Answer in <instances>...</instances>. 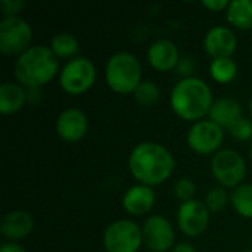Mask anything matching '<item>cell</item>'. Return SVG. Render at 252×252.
Here are the masks:
<instances>
[{
  "instance_id": "1f68e13d",
  "label": "cell",
  "mask_w": 252,
  "mask_h": 252,
  "mask_svg": "<svg viewBox=\"0 0 252 252\" xmlns=\"http://www.w3.org/2000/svg\"><path fill=\"white\" fill-rule=\"evenodd\" d=\"M171 252H198L196 248L188 242H180V244H176L174 248L171 250Z\"/></svg>"
},
{
  "instance_id": "f546056e",
  "label": "cell",
  "mask_w": 252,
  "mask_h": 252,
  "mask_svg": "<svg viewBox=\"0 0 252 252\" xmlns=\"http://www.w3.org/2000/svg\"><path fill=\"white\" fill-rule=\"evenodd\" d=\"M0 252H27L19 244L16 242H4L1 244Z\"/></svg>"
},
{
  "instance_id": "ffe728a7",
  "label": "cell",
  "mask_w": 252,
  "mask_h": 252,
  "mask_svg": "<svg viewBox=\"0 0 252 252\" xmlns=\"http://www.w3.org/2000/svg\"><path fill=\"white\" fill-rule=\"evenodd\" d=\"M210 74L213 80L220 84L232 83L238 74V65L232 58H219L213 59L210 63Z\"/></svg>"
},
{
  "instance_id": "cb8c5ba5",
  "label": "cell",
  "mask_w": 252,
  "mask_h": 252,
  "mask_svg": "<svg viewBox=\"0 0 252 252\" xmlns=\"http://www.w3.org/2000/svg\"><path fill=\"white\" fill-rule=\"evenodd\" d=\"M229 202H230V195L221 186L210 189L207 196H205V205H207L208 211L213 213V214L220 213L221 210H224Z\"/></svg>"
},
{
  "instance_id": "3957f363",
  "label": "cell",
  "mask_w": 252,
  "mask_h": 252,
  "mask_svg": "<svg viewBox=\"0 0 252 252\" xmlns=\"http://www.w3.org/2000/svg\"><path fill=\"white\" fill-rule=\"evenodd\" d=\"M15 78L25 89H41L59 72V59L46 46H31L15 62Z\"/></svg>"
},
{
  "instance_id": "5bb4252c",
  "label": "cell",
  "mask_w": 252,
  "mask_h": 252,
  "mask_svg": "<svg viewBox=\"0 0 252 252\" xmlns=\"http://www.w3.org/2000/svg\"><path fill=\"white\" fill-rule=\"evenodd\" d=\"M180 58L182 56L179 53L177 46L168 38L155 40L148 49V61L151 66L159 72L176 69Z\"/></svg>"
},
{
  "instance_id": "484cf974",
  "label": "cell",
  "mask_w": 252,
  "mask_h": 252,
  "mask_svg": "<svg viewBox=\"0 0 252 252\" xmlns=\"http://www.w3.org/2000/svg\"><path fill=\"white\" fill-rule=\"evenodd\" d=\"M195 193H196V186H195L193 180H190L188 177L177 180V183L174 185V195L182 202H188V201L195 199L193 198Z\"/></svg>"
},
{
  "instance_id": "e0dca14e",
  "label": "cell",
  "mask_w": 252,
  "mask_h": 252,
  "mask_svg": "<svg viewBox=\"0 0 252 252\" xmlns=\"http://www.w3.org/2000/svg\"><path fill=\"white\" fill-rule=\"evenodd\" d=\"M210 120L220 126L223 130L230 128L239 118H242V106L233 97H221L214 100L210 114Z\"/></svg>"
},
{
  "instance_id": "5b68a950",
  "label": "cell",
  "mask_w": 252,
  "mask_h": 252,
  "mask_svg": "<svg viewBox=\"0 0 252 252\" xmlns=\"http://www.w3.org/2000/svg\"><path fill=\"white\" fill-rule=\"evenodd\" d=\"M211 173L224 189H236L247 176V162L235 149H220L211 159Z\"/></svg>"
},
{
  "instance_id": "30bf717a",
  "label": "cell",
  "mask_w": 252,
  "mask_h": 252,
  "mask_svg": "<svg viewBox=\"0 0 252 252\" xmlns=\"http://www.w3.org/2000/svg\"><path fill=\"white\" fill-rule=\"evenodd\" d=\"M210 214L205 202L198 199L182 202L177 211V226L189 238L201 236L210 224Z\"/></svg>"
},
{
  "instance_id": "836d02e7",
  "label": "cell",
  "mask_w": 252,
  "mask_h": 252,
  "mask_svg": "<svg viewBox=\"0 0 252 252\" xmlns=\"http://www.w3.org/2000/svg\"><path fill=\"white\" fill-rule=\"evenodd\" d=\"M250 158L252 159V142H251V146H250Z\"/></svg>"
},
{
  "instance_id": "83f0119b",
  "label": "cell",
  "mask_w": 252,
  "mask_h": 252,
  "mask_svg": "<svg viewBox=\"0 0 252 252\" xmlns=\"http://www.w3.org/2000/svg\"><path fill=\"white\" fill-rule=\"evenodd\" d=\"M176 74L179 77H182V80L185 78H190L193 71H195V61L192 58H188V56H182L177 66H176Z\"/></svg>"
},
{
  "instance_id": "d6a6232c",
  "label": "cell",
  "mask_w": 252,
  "mask_h": 252,
  "mask_svg": "<svg viewBox=\"0 0 252 252\" xmlns=\"http://www.w3.org/2000/svg\"><path fill=\"white\" fill-rule=\"evenodd\" d=\"M248 114H250V120L252 121V99L250 100V105H248Z\"/></svg>"
},
{
  "instance_id": "7c38bea8",
  "label": "cell",
  "mask_w": 252,
  "mask_h": 252,
  "mask_svg": "<svg viewBox=\"0 0 252 252\" xmlns=\"http://www.w3.org/2000/svg\"><path fill=\"white\" fill-rule=\"evenodd\" d=\"M55 127L58 136L62 140L68 143H77L86 136L89 128V121L81 109L68 108L58 115Z\"/></svg>"
},
{
  "instance_id": "e575fe53",
  "label": "cell",
  "mask_w": 252,
  "mask_h": 252,
  "mask_svg": "<svg viewBox=\"0 0 252 252\" xmlns=\"http://www.w3.org/2000/svg\"><path fill=\"white\" fill-rule=\"evenodd\" d=\"M244 252H252V251H244Z\"/></svg>"
},
{
  "instance_id": "52a82bcc",
  "label": "cell",
  "mask_w": 252,
  "mask_h": 252,
  "mask_svg": "<svg viewBox=\"0 0 252 252\" xmlns=\"http://www.w3.org/2000/svg\"><path fill=\"white\" fill-rule=\"evenodd\" d=\"M32 30L21 16H7L0 22V52L6 56H21L31 46Z\"/></svg>"
},
{
  "instance_id": "d4e9b609",
  "label": "cell",
  "mask_w": 252,
  "mask_h": 252,
  "mask_svg": "<svg viewBox=\"0 0 252 252\" xmlns=\"http://www.w3.org/2000/svg\"><path fill=\"white\" fill-rule=\"evenodd\" d=\"M230 136L239 142H247L252 139V121L247 117L239 118L230 128H227Z\"/></svg>"
},
{
  "instance_id": "4fadbf2b",
  "label": "cell",
  "mask_w": 252,
  "mask_h": 252,
  "mask_svg": "<svg viewBox=\"0 0 252 252\" xmlns=\"http://www.w3.org/2000/svg\"><path fill=\"white\" fill-rule=\"evenodd\" d=\"M204 47L205 52L213 58H232V55L236 52L238 47V38L235 32L229 27H214L211 28L204 38Z\"/></svg>"
},
{
  "instance_id": "7a4b0ae2",
  "label": "cell",
  "mask_w": 252,
  "mask_h": 252,
  "mask_svg": "<svg viewBox=\"0 0 252 252\" xmlns=\"http://www.w3.org/2000/svg\"><path fill=\"white\" fill-rule=\"evenodd\" d=\"M213 103L211 87L198 77L180 80L173 87L170 94L173 112L185 121H201L210 114Z\"/></svg>"
},
{
  "instance_id": "7402d4cb",
  "label": "cell",
  "mask_w": 252,
  "mask_h": 252,
  "mask_svg": "<svg viewBox=\"0 0 252 252\" xmlns=\"http://www.w3.org/2000/svg\"><path fill=\"white\" fill-rule=\"evenodd\" d=\"M50 49L56 55V58H77L75 55L78 53V41L77 38L69 34V32H58L52 41H50Z\"/></svg>"
},
{
  "instance_id": "8992f818",
  "label": "cell",
  "mask_w": 252,
  "mask_h": 252,
  "mask_svg": "<svg viewBox=\"0 0 252 252\" xmlns=\"http://www.w3.org/2000/svg\"><path fill=\"white\" fill-rule=\"evenodd\" d=\"M96 80L94 63L84 56H77L65 63L59 72V84L68 94L78 96L86 93Z\"/></svg>"
},
{
  "instance_id": "ac0fdd59",
  "label": "cell",
  "mask_w": 252,
  "mask_h": 252,
  "mask_svg": "<svg viewBox=\"0 0 252 252\" xmlns=\"http://www.w3.org/2000/svg\"><path fill=\"white\" fill-rule=\"evenodd\" d=\"M27 102V89L19 83H3L0 86V112L12 115L22 109Z\"/></svg>"
},
{
  "instance_id": "9c48e42d",
  "label": "cell",
  "mask_w": 252,
  "mask_h": 252,
  "mask_svg": "<svg viewBox=\"0 0 252 252\" xmlns=\"http://www.w3.org/2000/svg\"><path fill=\"white\" fill-rule=\"evenodd\" d=\"M224 139V130L211 120L195 123L188 133V145L198 155L217 154Z\"/></svg>"
},
{
  "instance_id": "603a6c76",
  "label": "cell",
  "mask_w": 252,
  "mask_h": 252,
  "mask_svg": "<svg viewBox=\"0 0 252 252\" xmlns=\"http://www.w3.org/2000/svg\"><path fill=\"white\" fill-rule=\"evenodd\" d=\"M136 102L142 106H154L161 99V90L157 83L143 80L133 93Z\"/></svg>"
},
{
  "instance_id": "6da1fadb",
  "label": "cell",
  "mask_w": 252,
  "mask_h": 252,
  "mask_svg": "<svg viewBox=\"0 0 252 252\" xmlns=\"http://www.w3.org/2000/svg\"><path fill=\"white\" fill-rule=\"evenodd\" d=\"M174 157L162 145L155 142H142L128 157V170L131 176L145 186H158L170 179L174 171Z\"/></svg>"
},
{
  "instance_id": "f1b7e54d",
  "label": "cell",
  "mask_w": 252,
  "mask_h": 252,
  "mask_svg": "<svg viewBox=\"0 0 252 252\" xmlns=\"http://www.w3.org/2000/svg\"><path fill=\"white\" fill-rule=\"evenodd\" d=\"M229 3L230 1L227 0H204L202 6L207 7L210 12H221V10H227Z\"/></svg>"
},
{
  "instance_id": "4316f807",
  "label": "cell",
  "mask_w": 252,
  "mask_h": 252,
  "mask_svg": "<svg viewBox=\"0 0 252 252\" xmlns=\"http://www.w3.org/2000/svg\"><path fill=\"white\" fill-rule=\"evenodd\" d=\"M24 7H25L24 0H1L0 1V10L4 15V18H7V16H19L21 10Z\"/></svg>"
},
{
  "instance_id": "9a60e30c",
  "label": "cell",
  "mask_w": 252,
  "mask_h": 252,
  "mask_svg": "<svg viewBox=\"0 0 252 252\" xmlns=\"http://www.w3.org/2000/svg\"><path fill=\"white\" fill-rule=\"evenodd\" d=\"M34 229V219L28 211L16 210L3 216L0 232L7 242H18L25 239Z\"/></svg>"
},
{
  "instance_id": "ba28073f",
  "label": "cell",
  "mask_w": 252,
  "mask_h": 252,
  "mask_svg": "<svg viewBox=\"0 0 252 252\" xmlns=\"http://www.w3.org/2000/svg\"><path fill=\"white\" fill-rule=\"evenodd\" d=\"M142 244V229L131 220H117L105 229L103 248L106 252H137Z\"/></svg>"
},
{
  "instance_id": "8fae6325",
  "label": "cell",
  "mask_w": 252,
  "mask_h": 252,
  "mask_svg": "<svg viewBox=\"0 0 252 252\" xmlns=\"http://www.w3.org/2000/svg\"><path fill=\"white\" fill-rule=\"evenodd\" d=\"M143 245L151 252H167L174 248V229L162 216H151L143 227Z\"/></svg>"
},
{
  "instance_id": "d6986e66",
  "label": "cell",
  "mask_w": 252,
  "mask_h": 252,
  "mask_svg": "<svg viewBox=\"0 0 252 252\" xmlns=\"http://www.w3.org/2000/svg\"><path fill=\"white\" fill-rule=\"evenodd\" d=\"M227 21L238 30L252 28V0H233L226 10Z\"/></svg>"
},
{
  "instance_id": "277c9868",
  "label": "cell",
  "mask_w": 252,
  "mask_h": 252,
  "mask_svg": "<svg viewBox=\"0 0 252 252\" xmlns=\"http://www.w3.org/2000/svg\"><path fill=\"white\" fill-rule=\"evenodd\" d=\"M105 78L109 89L118 94L134 93L142 80V65L130 52L114 53L105 68Z\"/></svg>"
},
{
  "instance_id": "4dcf8cb0",
  "label": "cell",
  "mask_w": 252,
  "mask_h": 252,
  "mask_svg": "<svg viewBox=\"0 0 252 252\" xmlns=\"http://www.w3.org/2000/svg\"><path fill=\"white\" fill-rule=\"evenodd\" d=\"M41 97V89H27V100L31 103H37Z\"/></svg>"
},
{
  "instance_id": "44dd1931",
  "label": "cell",
  "mask_w": 252,
  "mask_h": 252,
  "mask_svg": "<svg viewBox=\"0 0 252 252\" xmlns=\"http://www.w3.org/2000/svg\"><path fill=\"white\" fill-rule=\"evenodd\" d=\"M233 210L244 219H252V185L245 183L233 189L230 193Z\"/></svg>"
},
{
  "instance_id": "2e32d148",
  "label": "cell",
  "mask_w": 252,
  "mask_h": 252,
  "mask_svg": "<svg viewBox=\"0 0 252 252\" xmlns=\"http://www.w3.org/2000/svg\"><path fill=\"white\" fill-rule=\"evenodd\" d=\"M157 195L151 186L145 185H134L126 190L123 196V207L124 210L134 217H140L148 214L155 205Z\"/></svg>"
}]
</instances>
